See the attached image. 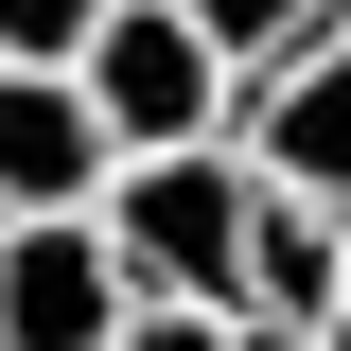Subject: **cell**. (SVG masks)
I'll return each instance as SVG.
<instances>
[{
  "label": "cell",
  "instance_id": "1",
  "mask_svg": "<svg viewBox=\"0 0 351 351\" xmlns=\"http://www.w3.org/2000/svg\"><path fill=\"white\" fill-rule=\"evenodd\" d=\"M246 211H263L246 141H158V158H106V193H88V228L141 299H211V316L246 281Z\"/></svg>",
  "mask_w": 351,
  "mask_h": 351
},
{
  "label": "cell",
  "instance_id": "2",
  "mask_svg": "<svg viewBox=\"0 0 351 351\" xmlns=\"http://www.w3.org/2000/svg\"><path fill=\"white\" fill-rule=\"evenodd\" d=\"M71 88H88V123L123 141V158H158V141H228L246 123V53L193 36L176 0H106L71 36Z\"/></svg>",
  "mask_w": 351,
  "mask_h": 351
},
{
  "label": "cell",
  "instance_id": "3",
  "mask_svg": "<svg viewBox=\"0 0 351 351\" xmlns=\"http://www.w3.org/2000/svg\"><path fill=\"white\" fill-rule=\"evenodd\" d=\"M228 141H246L263 193H299V211H334V228H351V18H334V36H299V53H263Z\"/></svg>",
  "mask_w": 351,
  "mask_h": 351
},
{
  "label": "cell",
  "instance_id": "4",
  "mask_svg": "<svg viewBox=\"0 0 351 351\" xmlns=\"http://www.w3.org/2000/svg\"><path fill=\"white\" fill-rule=\"evenodd\" d=\"M141 281L106 263V228L88 211H18L0 228V351H123Z\"/></svg>",
  "mask_w": 351,
  "mask_h": 351
},
{
  "label": "cell",
  "instance_id": "5",
  "mask_svg": "<svg viewBox=\"0 0 351 351\" xmlns=\"http://www.w3.org/2000/svg\"><path fill=\"white\" fill-rule=\"evenodd\" d=\"M106 158H123V141L88 123L71 71H18V53H0V228H18V211H88Z\"/></svg>",
  "mask_w": 351,
  "mask_h": 351
},
{
  "label": "cell",
  "instance_id": "6",
  "mask_svg": "<svg viewBox=\"0 0 351 351\" xmlns=\"http://www.w3.org/2000/svg\"><path fill=\"white\" fill-rule=\"evenodd\" d=\"M228 316H263V334H316V316H334V211L263 193V211H246V281H228Z\"/></svg>",
  "mask_w": 351,
  "mask_h": 351
},
{
  "label": "cell",
  "instance_id": "7",
  "mask_svg": "<svg viewBox=\"0 0 351 351\" xmlns=\"http://www.w3.org/2000/svg\"><path fill=\"white\" fill-rule=\"evenodd\" d=\"M176 18H193V36H228L246 71H263V53H299V36H316V0H176Z\"/></svg>",
  "mask_w": 351,
  "mask_h": 351
},
{
  "label": "cell",
  "instance_id": "8",
  "mask_svg": "<svg viewBox=\"0 0 351 351\" xmlns=\"http://www.w3.org/2000/svg\"><path fill=\"white\" fill-rule=\"evenodd\" d=\"M88 18H106V0H0V53H18V71H71Z\"/></svg>",
  "mask_w": 351,
  "mask_h": 351
},
{
  "label": "cell",
  "instance_id": "9",
  "mask_svg": "<svg viewBox=\"0 0 351 351\" xmlns=\"http://www.w3.org/2000/svg\"><path fill=\"white\" fill-rule=\"evenodd\" d=\"M123 351H228V316H211V299H141V316H123Z\"/></svg>",
  "mask_w": 351,
  "mask_h": 351
},
{
  "label": "cell",
  "instance_id": "10",
  "mask_svg": "<svg viewBox=\"0 0 351 351\" xmlns=\"http://www.w3.org/2000/svg\"><path fill=\"white\" fill-rule=\"evenodd\" d=\"M228 351H334V334H263V316H228Z\"/></svg>",
  "mask_w": 351,
  "mask_h": 351
},
{
  "label": "cell",
  "instance_id": "11",
  "mask_svg": "<svg viewBox=\"0 0 351 351\" xmlns=\"http://www.w3.org/2000/svg\"><path fill=\"white\" fill-rule=\"evenodd\" d=\"M316 334H334V351H351V228H334V316H316Z\"/></svg>",
  "mask_w": 351,
  "mask_h": 351
}]
</instances>
